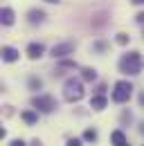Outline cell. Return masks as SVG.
Returning a JSON list of instances; mask_svg holds the SVG:
<instances>
[{
	"mask_svg": "<svg viewBox=\"0 0 144 146\" xmlns=\"http://www.w3.org/2000/svg\"><path fill=\"white\" fill-rule=\"evenodd\" d=\"M144 68V58L140 52H128L119 58V72L124 74H131V76H135V74H140Z\"/></svg>",
	"mask_w": 144,
	"mask_h": 146,
	"instance_id": "obj_1",
	"label": "cell"
},
{
	"mask_svg": "<svg viewBox=\"0 0 144 146\" xmlns=\"http://www.w3.org/2000/svg\"><path fill=\"white\" fill-rule=\"evenodd\" d=\"M63 97H65V101H79L81 97H83V83L79 81V79H68L65 81V86H63Z\"/></svg>",
	"mask_w": 144,
	"mask_h": 146,
	"instance_id": "obj_2",
	"label": "cell"
},
{
	"mask_svg": "<svg viewBox=\"0 0 144 146\" xmlns=\"http://www.w3.org/2000/svg\"><path fill=\"white\" fill-rule=\"evenodd\" d=\"M32 106H34L38 112H54V110L59 108L56 99L50 97V94H36L34 99H32Z\"/></svg>",
	"mask_w": 144,
	"mask_h": 146,
	"instance_id": "obj_3",
	"label": "cell"
},
{
	"mask_svg": "<svg viewBox=\"0 0 144 146\" xmlns=\"http://www.w3.org/2000/svg\"><path fill=\"white\" fill-rule=\"evenodd\" d=\"M133 94V86L128 81H117L115 83V90H113V101L115 104H126Z\"/></svg>",
	"mask_w": 144,
	"mask_h": 146,
	"instance_id": "obj_4",
	"label": "cell"
},
{
	"mask_svg": "<svg viewBox=\"0 0 144 146\" xmlns=\"http://www.w3.org/2000/svg\"><path fill=\"white\" fill-rule=\"evenodd\" d=\"M74 47H77V43H72V40L59 43V45H54V47H52V56H54V58H65L68 54L74 52Z\"/></svg>",
	"mask_w": 144,
	"mask_h": 146,
	"instance_id": "obj_5",
	"label": "cell"
},
{
	"mask_svg": "<svg viewBox=\"0 0 144 146\" xmlns=\"http://www.w3.org/2000/svg\"><path fill=\"white\" fill-rule=\"evenodd\" d=\"M43 52H45V45H43V43H29V45H27V56H29L32 61L41 58Z\"/></svg>",
	"mask_w": 144,
	"mask_h": 146,
	"instance_id": "obj_6",
	"label": "cell"
},
{
	"mask_svg": "<svg viewBox=\"0 0 144 146\" xmlns=\"http://www.w3.org/2000/svg\"><path fill=\"white\" fill-rule=\"evenodd\" d=\"M2 61H7V63H14V61H18V50H16V47L5 45V47H2Z\"/></svg>",
	"mask_w": 144,
	"mask_h": 146,
	"instance_id": "obj_7",
	"label": "cell"
},
{
	"mask_svg": "<svg viewBox=\"0 0 144 146\" xmlns=\"http://www.w3.org/2000/svg\"><path fill=\"white\" fill-rule=\"evenodd\" d=\"M14 9H9V7H2V11H0V20H2V25H14Z\"/></svg>",
	"mask_w": 144,
	"mask_h": 146,
	"instance_id": "obj_8",
	"label": "cell"
},
{
	"mask_svg": "<svg viewBox=\"0 0 144 146\" xmlns=\"http://www.w3.org/2000/svg\"><path fill=\"white\" fill-rule=\"evenodd\" d=\"M106 97H104V94H97V97H92V99H90V108L92 110H104L106 108Z\"/></svg>",
	"mask_w": 144,
	"mask_h": 146,
	"instance_id": "obj_9",
	"label": "cell"
},
{
	"mask_svg": "<svg viewBox=\"0 0 144 146\" xmlns=\"http://www.w3.org/2000/svg\"><path fill=\"white\" fill-rule=\"evenodd\" d=\"M110 144L113 146H126V135L122 130H115V133L110 135Z\"/></svg>",
	"mask_w": 144,
	"mask_h": 146,
	"instance_id": "obj_10",
	"label": "cell"
},
{
	"mask_svg": "<svg viewBox=\"0 0 144 146\" xmlns=\"http://www.w3.org/2000/svg\"><path fill=\"white\" fill-rule=\"evenodd\" d=\"M27 18H29V23H32V25H36V23H43V18H45V11H41V9H29Z\"/></svg>",
	"mask_w": 144,
	"mask_h": 146,
	"instance_id": "obj_11",
	"label": "cell"
},
{
	"mask_svg": "<svg viewBox=\"0 0 144 146\" xmlns=\"http://www.w3.org/2000/svg\"><path fill=\"white\" fill-rule=\"evenodd\" d=\"M20 117H23L25 124H36V121H38V112H34V110H25Z\"/></svg>",
	"mask_w": 144,
	"mask_h": 146,
	"instance_id": "obj_12",
	"label": "cell"
},
{
	"mask_svg": "<svg viewBox=\"0 0 144 146\" xmlns=\"http://www.w3.org/2000/svg\"><path fill=\"white\" fill-rule=\"evenodd\" d=\"M81 79H83V81H95V79H97V70H95V68H83V70H81Z\"/></svg>",
	"mask_w": 144,
	"mask_h": 146,
	"instance_id": "obj_13",
	"label": "cell"
},
{
	"mask_svg": "<svg viewBox=\"0 0 144 146\" xmlns=\"http://www.w3.org/2000/svg\"><path fill=\"white\" fill-rule=\"evenodd\" d=\"M83 142H97V130H95V128H86V133H83Z\"/></svg>",
	"mask_w": 144,
	"mask_h": 146,
	"instance_id": "obj_14",
	"label": "cell"
},
{
	"mask_svg": "<svg viewBox=\"0 0 144 146\" xmlns=\"http://www.w3.org/2000/svg\"><path fill=\"white\" fill-rule=\"evenodd\" d=\"M128 40H131L128 34H117V36H115V43H117V45H128Z\"/></svg>",
	"mask_w": 144,
	"mask_h": 146,
	"instance_id": "obj_15",
	"label": "cell"
},
{
	"mask_svg": "<svg viewBox=\"0 0 144 146\" xmlns=\"http://www.w3.org/2000/svg\"><path fill=\"white\" fill-rule=\"evenodd\" d=\"M29 88H32V90H41V88H43V81L36 79V76H32V79H29Z\"/></svg>",
	"mask_w": 144,
	"mask_h": 146,
	"instance_id": "obj_16",
	"label": "cell"
},
{
	"mask_svg": "<svg viewBox=\"0 0 144 146\" xmlns=\"http://www.w3.org/2000/svg\"><path fill=\"white\" fill-rule=\"evenodd\" d=\"M68 68H77V63H72V61H61L59 63V70H68Z\"/></svg>",
	"mask_w": 144,
	"mask_h": 146,
	"instance_id": "obj_17",
	"label": "cell"
},
{
	"mask_svg": "<svg viewBox=\"0 0 144 146\" xmlns=\"http://www.w3.org/2000/svg\"><path fill=\"white\" fill-rule=\"evenodd\" d=\"M65 146H83V144H81V139L72 137V139H68V142H65Z\"/></svg>",
	"mask_w": 144,
	"mask_h": 146,
	"instance_id": "obj_18",
	"label": "cell"
},
{
	"mask_svg": "<svg viewBox=\"0 0 144 146\" xmlns=\"http://www.w3.org/2000/svg\"><path fill=\"white\" fill-rule=\"evenodd\" d=\"M95 50H97V52H104V50H106V43H97Z\"/></svg>",
	"mask_w": 144,
	"mask_h": 146,
	"instance_id": "obj_19",
	"label": "cell"
},
{
	"mask_svg": "<svg viewBox=\"0 0 144 146\" xmlns=\"http://www.w3.org/2000/svg\"><path fill=\"white\" fill-rule=\"evenodd\" d=\"M9 146H25V142H23V139H11Z\"/></svg>",
	"mask_w": 144,
	"mask_h": 146,
	"instance_id": "obj_20",
	"label": "cell"
},
{
	"mask_svg": "<svg viewBox=\"0 0 144 146\" xmlns=\"http://www.w3.org/2000/svg\"><path fill=\"white\" fill-rule=\"evenodd\" d=\"M135 20H137V23H144V11H140V14L135 16Z\"/></svg>",
	"mask_w": 144,
	"mask_h": 146,
	"instance_id": "obj_21",
	"label": "cell"
},
{
	"mask_svg": "<svg viewBox=\"0 0 144 146\" xmlns=\"http://www.w3.org/2000/svg\"><path fill=\"white\" fill-rule=\"evenodd\" d=\"M133 5H144V0H131Z\"/></svg>",
	"mask_w": 144,
	"mask_h": 146,
	"instance_id": "obj_22",
	"label": "cell"
},
{
	"mask_svg": "<svg viewBox=\"0 0 144 146\" xmlns=\"http://www.w3.org/2000/svg\"><path fill=\"white\" fill-rule=\"evenodd\" d=\"M32 146H43V144H41L38 139H34V142H32Z\"/></svg>",
	"mask_w": 144,
	"mask_h": 146,
	"instance_id": "obj_23",
	"label": "cell"
},
{
	"mask_svg": "<svg viewBox=\"0 0 144 146\" xmlns=\"http://www.w3.org/2000/svg\"><path fill=\"white\" fill-rule=\"evenodd\" d=\"M45 2H61V0H45Z\"/></svg>",
	"mask_w": 144,
	"mask_h": 146,
	"instance_id": "obj_24",
	"label": "cell"
},
{
	"mask_svg": "<svg viewBox=\"0 0 144 146\" xmlns=\"http://www.w3.org/2000/svg\"><path fill=\"white\" fill-rule=\"evenodd\" d=\"M140 130H142V133H144V124H142V128H140Z\"/></svg>",
	"mask_w": 144,
	"mask_h": 146,
	"instance_id": "obj_25",
	"label": "cell"
},
{
	"mask_svg": "<svg viewBox=\"0 0 144 146\" xmlns=\"http://www.w3.org/2000/svg\"><path fill=\"white\" fill-rule=\"evenodd\" d=\"M126 146H128V144H126Z\"/></svg>",
	"mask_w": 144,
	"mask_h": 146,
	"instance_id": "obj_26",
	"label": "cell"
}]
</instances>
